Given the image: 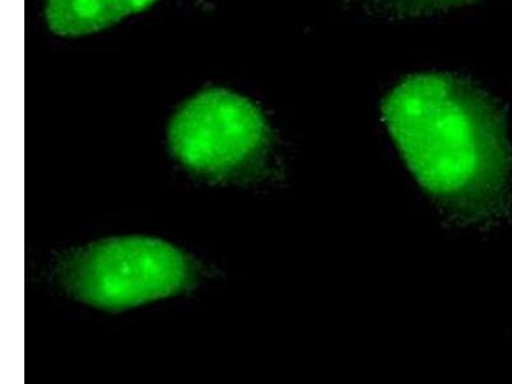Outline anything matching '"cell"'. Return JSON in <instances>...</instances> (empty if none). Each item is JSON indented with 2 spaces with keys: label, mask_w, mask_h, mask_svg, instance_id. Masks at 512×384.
<instances>
[{
  "label": "cell",
  "mask_w": 512,
  "mask_h": 384,
  "mask_svg": "<svg viewBox=\"0 0 512 384\" xmlns=\"http://www.w3.org/2000/svg\"><path fill=\"white\" fill-rule=\"evenodd\" d=\"M384 125L416 181L465 222L504 216L512 153L502 105L463 76L405 77L382 103Z\"/></svg>",
  "instance_id": "6da1fadb"
},
{
  "label": "cell",
  "mask_w": 512,
  "mask_h": 384,
  "mask_svg": "<svg viewBox=\"0 0 512 384\" xmlns=\"http://www.w3.org/2000/svg\"><path fill=\"white\" fill-rule=\"evenodd\" d=\"M195 271L184 251L146 236L113 237L73 251L61 278L76 299L120 312L180 294Z\"/></svg>",
  "instance_id": "7a4b0ae2"
},
{
  "label": "cell",
  "mask_w": 512,
  "mask_h": 384,
  "mask_svg": "<svg viewBox=\"0 0 512 384\" xmlns=\"http://www.w3.org/2000/svg\"><path fill=\"white\" fill-rule=\"evenodd\" d=\"M168 144L191 171L214 177L236 175L262 162L271 130L250 99L212 88L181 105L169 122Z\"/></svg>",
  "instance_id": "3957f363"
},
{
  "label": "cell",
  "mask_w": 512,
  "mask_h": 384,
  "mask_svg": "<svg viewBox=\"0 0 512 384\" xmlns=\"http://www.w3.org/2000/svg\"><path fill=\"white\" fill-rule=\"evenodd\" d=\"M158 0H45L49 30L63 38H80L118 24L154 6Z\"/></svg>",
  "instance_id": "277c9868"
},
{
  "label": "cell",
  "mask_w": 512,
  "mask_h": 384,
  "mask_svg": "<svg viewBox=\"0 0 512 384\" xmlns=\"http://www.w3.org/2000/svg\"><path fill=\"white\" fill-rule=\"evenodd\" d=\"M477 0H361L365 11L388 20H406L465 6Z\"/></svg>",
  "instance_id": "5b68a950"
}]
</instances>
